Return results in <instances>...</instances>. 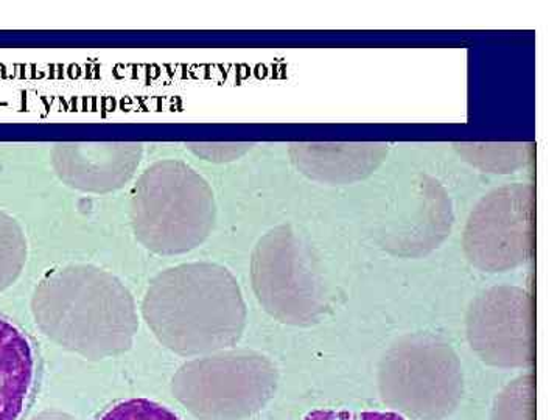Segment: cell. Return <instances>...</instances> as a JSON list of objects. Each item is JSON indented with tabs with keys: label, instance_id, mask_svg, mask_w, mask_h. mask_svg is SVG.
Segmentation results:
<instances>
[{
	"label": "cell",
	"instance_id": "1",
	"mask_svg": "<svg viewBox=\"0 0 560 420\" xmlns=\"http://www.w3.org/2000/svg\"><path fill=\"white\" fill-rule=\"evenodd\" d=\"M143 318L158 340L184 357L209 355L237 345L246 304L230 270L217 264H184L151 282Z\"/></svg>",
	"mask_w": 560,
	"mask_h": 420
},
{
	"label": "cell",
	"instance_id": "2",
	"mask_svg": "<svg viewBox=\"0 0 560 420\" xmlns=\"http://www.w3.org/2000/svg\"><path fill=\"white\" fill-rule=\"evenodd\" d=\"M33 311L51 340L91 360L127 352L139 329L130 291L92 265H69L47 276Z\"/></svg>",
	"mask_w": 560,
	"mask_h": 420
},
{
	"label": "cell",
	"instance_id": "3",
	"mask_svg": "<svg viewBox=\"0 0 560 420\" xmlns=\"http://www.w3.org/2000/svg\"><path fill=\"white\" fill-rule=\"evenodd\" d=\"M130 221L140 245L161 256H178L202 245L217 221L212 187L186 162H154L136 180Z\"/></svg>",
	"mask_w": 560,
	"mask_h": 420
},
{
	"label": "cell",
	"instance_id": "4",
	"mask_svg": "<svg viewBox=\"0 0 560 420\" xmlns=\"http://www.w3.org/2000/svg\"><path fill=\"white\" fill-rule=\"evenodd\" d=\"M377 382L383 404L410 420H444L464 396L455 349L429 331L394 342L378 364Z\"/></svg>",
	"mask_w": 560,
	"mask_h": 420
},
{
	"label": "cell",
	"instance_id": "5",
	"mask_svg": "<svg viewBox=\"0 0 560 420\" xmlns=\"http://www.w3.org/2000/svg\"><path fill=\"white\" fill-rule=\"evenodd\" d=\"M278 388V371L253 350H220L189 361L173 390L201 420H245L264 410Z\"/></svg>",
	"mask_w": 560,
	"mask_h": 420
},
{
	"label": "cell",
	"instance_id": "6",
	"mask_svg": "<svg viewBox=\"0 0 560 420\" xmlns=\"http://www.w3.org/2000/svg\"><path fill=\"white\" fill-rule=\"evenodd\" d=\"M250 282L264 311L289 326L318 323L329 305L318 264L291 226L275 228L257 243Z\"/></svg>",
	"mask_w": 560,
	"mask_h": 420
},
{
	"label": "cell",
	"instance_id": "7",
	"mask_svg": "<svg viewBox=\"0 0 560 420\" xmlns=\"http://www.w3.org/2000/svg\"><path fill=\"white\" fill-rule=\"evenodd\" d=\"M464 253L478 270L504 272L533 259L536 245V189L506 184L471 210L464 231Z\"/></svg>",
	"mask_w": 560,
	"mask_h": 420
},
{
	"label": "cell",
	"instance_id": "8",
	"mask_svg": "<svg viewBox=\"0 0 560 420\" xmlns=\"http://www.w3.org/2000/svg\"><path fill=\"white\" fill-rule=\"evenodd\" d=\"M467 340L486 364L500 370L533 368L534 298L521 287L486 290L471 302L466 318Z\"/></svg>",
	"mask_w": 560,
	"mask_h": 420
},
{
	"label": "cell",
	"instance_id": "9",
	"mask_svg": "<svg viewBox=\"0 0 560 420\" xmlns=\"http://www.w3.org/2000/svg\"><path fill=\"white\" fill-rule=\"evenodd\" d=\"M51 167L70 189L108 195L121 190L138 172L143 145L138 142H69L51 149Z\"/></svg>",
	"mask_w": 560,
	"mask_h": 420
},
{
	"label": "cell",
	"instance_id": "10",
	"mask_svg": "<svg viewBox=\"0 0 560 420\" xmlns=\"http://www.w3.org/2000/svg\"><path fill=\"white\" fill-rule=\"evenodd\" d=\"M39 382L36 342L20 324L0 313V420H24Z\"/></svg>",
	"mask_w": 560,
	"mask_h": 420
},
{
	"label": "cell",
	"instance_id": "11",
	"mask_svg": "<svg viewBox=\"0 0 560 420\" xmlns=\"http://www.w3.org/2000/svg\"><path fill=\"white\" fill-rule=\"evenodd\" d=\"M382 143H294L290 158L298 171L319 183L348 184L366 178L385 160Z\"/></svg>",
	"mask_w": 560,
	"mask_h": 420
},
{
	"label": "cell",
	"instance_id": "12",
	"mask_svg": "<svg viewBox=\"0 0 560 420\" xmlns=\"http://www.w3.org/2000/svg\"><path fill=\"white\" fill-rule=\"evenodd\" d=\"M492 420H536V377L526 372L512 381L492 408Z\"/></svg>",
	"mask_w": 560,
	"mask_h": 420
},
{
	"label": "cell",
	"instance_id": "13",
	"mask_svg": "<svg viewBox=\"0 0 560 420\" xmlns=\"http://www.w3.org/2000/svg\"><path fill=\"white\" fill-rule=\"evenodd\" d=\"M27 256L24 231L9 213L0 210V290L14 282Z\"/></svg>",
	"mask_w": 560,
	"mask_h": 420
},
{
	"label": "cell",
	"instance_id": "14",
	"mask_svg": "<svg viewBox=\"0 0 560 420\" xmlns=\"http://www.w3.org/2000/svg\"><path fill=\"white\" fill-rule=\"evenodd\" d=\"M97 420H180L164 405L149 399L121 400L109 407Z\"/></svg>",
	"mask_w": 560,
	"mask_h": 420
},
{
	"label": "cell",
	"instance_id": "15",
	"mask_svg": "<svg viewBox=\"0 0 560 420\" xmlns=\"http://www.w3.org/2000/svg\"><path fill=\"white\" fill-rule=\"evenodd\" d=\"M189 150L208 161H234L250 149L248 143H189Z\"/></svg>",
	"mask_w": 560,
	"mask_h": 420
},
{
	"label": "cell",
	"instance_id": "16",
	"mask_svg": "<svg viewBox=\"0 0 560 420\" xmlns=\"http://www.w3.org/2000/svg\"><path fill=\"white\" fill-rule=\"evenodd\" d=\"M305 420H407L396 412H349L334 410L313 411Z\"/></svg>",
	"mask_w": 560,
	"mask_h": 420
}]
</instances>
